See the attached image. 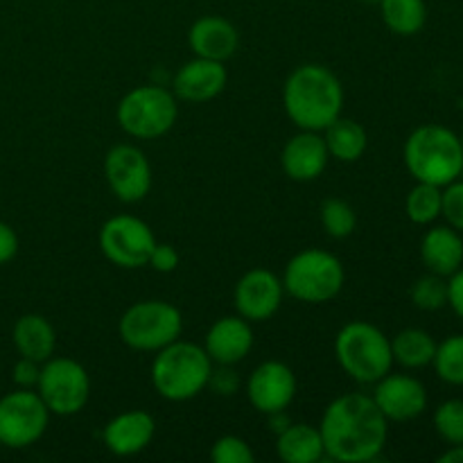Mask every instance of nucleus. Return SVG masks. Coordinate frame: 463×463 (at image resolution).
Returning a JSON list of instances; mask_svg holds the SVG:
<instances>
[{
  "label": "nucleus",
  "instance_id": "obj_1",
  "mask_svg": "<svg viewBox=\"0 0 463 463\" xmlns=\"http://www.w3.org/2000/svg\"><path fill=\"white\" fill-rule=\"evenodd\" d=\"M326 457L339 463H366L383 455L389 437V420L373 396L351 392L326 407L319 423Z\"/></svg>",
  "mask_w": 463,
  "mask_h": 463
},
{
  "label": "nucleus",
  "instance_id": "obj_2",
  "mask_svg": "<svg viewBox=\"0 0 463 463\" xmlns=\"http://www.w3.org/2000/svg\"><path fill=\"white\" fill-rule=\"evenodd\" d=\"M283 107L289 120L306 131H324L342 116L344 86L330 68L303 63L283 86Z\"/></svg>",
  "mask_w": 463,
  "mask_h": 463
},
{
  "label": "nucleus",
  "instance_id": "obj_3",
  "mask_svg": "<svg viewBox=\"0 0 463 463\" xmlns=\"http://www.w3.org/2000/svg\"><path fill=\"white\" fill-rule=\"evenodd\" d=\"M410 175L420 184L446 188L461 179L463 147L459 136L441 125H423L411 131L402 147Z\"/></svg>",
  "mask_w": 463,
  "mask_h": 463
},
{
  "label": "nucleus",
  "instance_id": "obj_4",
  "mask_svg": "<svg viewBox=\"0 0 463 463\" xmlns=\"http://www.w3.org/2000/svg\"><path fill=\"white\" fill-rule=\"evenodd\" d=\"M211 373L213 360L203 346L176 339L156 351L149 378L158 396L170 402H185L208 387Z\"/></svg>",
  "mask_w": 463,
  "mask_h": 463
},
{
  "label": "nucleus",
  "instance_id": "obj_5",
  "mask_svg": "<svg viewBox=\"0 0 463 463\" xmlns=\"http://www.w3.org/2000/svg\"><path fill=\"white\" fill-rule=\"evenodd\" d=\"M335 357L344 373L360 384H375L393 369L392 339L369 321H351L339 330Z\"/></svg>",
  "mask_w": 463,
  "mask_h": 463
},
{
  "label": "nucleus",
  "instance_id": "obj_6",
  "mask_svg": "<svg viewBox=\"0 0 463 463\" xmlns=\"http://www.w3.org/2000/svg\"><path fill=\"white\" fill-rule=\"evenodd\" d=\"M285 294L301 303L319 306L339 297L346 280L342 260L324 249H303L285 265Z\"/></svg>",
  "mask_w": 463,
  "mask_h": 463
},
{
  "label": "nucleus",
  "instance_id": "obj_7",
  "mask_svg": "<svg viewBox=\"0 0 463 463\" xmlns=\"http://www.w3.org/2000/svg\"><path fill=\"white\" fill-rule=\"evenodd\" d=\"M179 118V102L172 90L158 84L131 89L118 102L116 120L125 134L140 140H154L170 134Z\"/></svg>",
  "mask_w": 463,
  "mask_h": 463
},
{
  "label": "nucleus",
  "instance_id": "obj_8",
  "mask_svg": "<svg viewBox=\"0 0 463 463\" xmlns=\"http://www.w3.org/2000/svg\"><path fill=\"white\" fill-rule=\"evenodd\" d=\"M184 333V315L176 306L158 298L138 301L118 321L122 344L140 353H156L176 342Z\"/></svg>",
  "mask_w": 463,
  "mask_h": 463
},
{
  "label": "nucleus",
  "instance_id": "obj_9",
  "mask_svg": "<svg viewBox=\"0 0 463 463\" xmlns=\"http://www.w3.org/2000/svg\"><path fill=\"white\" fill-rule=\"evenodd\" d=\"M36 393L50 414L75 416L86 407L90 398L89 371L71 357H50L41 364Z\"/></svg>",
  "mask_w": 463,
  "mask_h": 463
},
{
  "label": "nucleus",
  "instance_id": "obj_10",
  "mask_svg": "<svg viewBox=\"0 0 463 463\" xmlns=\"http://www.w3.org/2000/svg\"><path fill=\"white\" fill-rule=\"evenodd\" d=\"M50 410L32 389H16L0 398V446L23 450L39 441L50 425Z\"/></svg>",
  "mask_w": 463,
  "mask_h": 463
},
{
  "label": "nucleus",
  "instance_id": "obj_11",
  "mask_svg": "<svg viewBox=\"0 0 463 463\" xmlns=\"http://www.w3.org/2000/svg\"><path fill=\"white\" fill-rule=\"evenodd\" d=\"M98 242L99 251L111 265L120 269H140V267H147L156 238L147 222L140 217L116 215L104 222Z\"/></svg>",
  "mask_w": 463,
  "mask_h": 463
},
{
  "label": "nucleus",
  "instance_id": "obj_12",
  "mask_svg": "<svg viewBox=\"0 0 463 463\" xmlns=\"http://www.w3.org/2000/svg\"><path fill=\"white\" fill-rule=\"evenodd\" d=\"M104 179L122 203H138L152 190V165L143 149L120 143L104 156Z\"/></svg>",
  "mask_w": 463,
  "mask_h": 463
},
{
  "label": "nucleus",
  "instance_id": "obj_13",
  "mask_svg": "<svg viewBox=\"0 0 463 463\" xmlns=\"http://www.w3.org/2000/svg\"><path fill=\"white\" fill-rule=\"evenodd\" d=\"M283 280L269 269H249L235 285V310L249 324H262L271 319L283 306Z\"/></svg>",
  "mask_w": 463,
  "mask_h": 463
},
{
  "label": "nucleus",
  "instance_id": "obj_14",
  "mask_svg": "<svg viewBox=\"0 0 463 463\" xmlns=\"http://www.w3.org/2000/svg\"><path fill=\"white\" fill-rule=\"evenodd\" d=\"M375 405L384 414L389 423H407L428 410V389L419 378L407 373H392L375 383L373 392Z\"/></svg>",
  "mask_w": 463,
  "mask_h": 463
},
{
  "label": "nucleus",
  "instance_id": "obj_15",
  "mask_svg": "<svg viewBox=\"0 0 463 463\" xmlns=\"http://www.w3.org/2000/svg\"><path fill=\"white\" fill-rule=\"evenodd\" d=\"M297 396V375L285 362L267 360L253 369L247 383V398L253 410L269 416L285 411Z\"/></svg>",
  "mask_w": 463,
  "mask_h": 463
},
{
  "label": "nucleus",
  "instance_id": "obj_16",
  "mask_svg": "<svg viewBox=\"0 0 463 463\" xmlns=\"http://www.w3.org/2000/svg\"><path fill=\"white\" fill-rule=\"evenodd\" d=\"M226 81H229V72H226L224 61L194 57L176 71L172 93L181 102L203 104L215 99L226 89Z\"/></svg>",
  "mask_w": 463,
  "mask_h": 463
},
{
  "label": "nucleus",
  "instance_id": "obj_17",
  "mask_svg": "<svg viewBox=\"0 0 463 463\" xmlns=\"http://www.w3.org/2000/svg\"><path fill=\"white\" fill-rule=\"evenodd\" d=\"M328 161L330 154L321 131L301 129L285 143L283 154H280V165H283L285 175L298 184L319 179Z\"/></svg>",
  "mask_w": 463,
  "mask_h": 463
},
{
  "label": "nucleus",
  "instance_id": "obj_18",
  "mask_svg": "<svg viewBox=\"0 0 463 463\" xmlns=\"http://www.w3.org/2000/svg\"><path fill=\"white\" fill-rule=\"evenodd\" d=\"M156 434V420L149 411L129 410L113 416L104 428V446L116 457H134L143 452Z\"/></svg>",
  "mask_w": 463,
  "mask_h": 463
},
{
  "label": "nucleus",
  "instance_id": "obj_19",
  "mask_svg": "<svg viewBox=\"0 0 463 463\" xmlns=\"http://www.w3.org/2000/svg\"><path fill=\"white\" fill-rule=\"evenodd\" d=\"M253 328L244 317H222L208 328L203 351L213 364H238L251 353Z\"/></svg>",
  "mask_w": 463,
  "mask_h": 463
},
{
  "label": "nucleus",
  "instance_id": "obj_20",
  "mask_svg": "<svg viewBox=\"0 0 463 463\" xmlns=\"http://www.w3.org/2000/svg\"><path fill=\"white\" fill-rule=\"evenodd\" d=\"M188 45L194 57L226 61L240 48V32L222 16H202L188 30Z\"/></svg>",
  "mask_w": 463,
  "mask_h": 463
},
{
  "label": "nucleus",
  "instance_id": "obj_21",
  "mask_svg": "<svg viewBox=\"0 0 463 463\" xmlns=\"http://www.w3.org/2000/svg\"><path fill=\"white\" fill-rule=\"evenodd\" d=\"M420 260L432 274L448 276L463 267V238L452 226H432L420 240Z\"/></svg>",
  "mask_w": 463,
  "mask_h": 463
},
{
  "label": "nucleus",
  "instance_id": "obj_22",
  "mask_svg": "<svg viewBox=\"0 0 463 463\" xmlns=\"http://www.w3.org/2000/svg\"><path fill=\"white\" fill-rule=\"evenodd\" d=\"M12 342L16 346L18 355L43 364L45 360L54 355L57 333H54L52 324L43 315L32 312V315L18 317L12 330Z\"/></svg>",
  "mask_w": 463,
  "mask_h": 463
},
{
  "label": "nucleus",
  "instance_id": "obj_23",
  "mask_svg": "<svg viewBox=\"0 0 463 463\" xmlns=\"http://www.w3.org/2000/svg\"><path fill=\"white\" fill-rule=\"evenodd\" d=\"M276 455L285 463H317L326 457L319 428L307 423H289L276 434Z\"/></svg>",
  "mask_w": 463,
  "mask_h": 463
},
{
  "label": "nucleus",
  "instance_id": "obj_24",
  "mask_svg": "<svg viewBox=\"0 0 463 463\" xmlns=\"http://www.w3.org/2000/svg\"><path fill=\"white\" fill-rule=\"evenodd\" d=\"M324 140L330 158H337L342 163L360 161L366 152V145H369L364 127L360 122L351 120V118L342 116L326 127Z\"/></svg>",
  "mask_w": 463,
  "mask_h": 463
},
{
  "label": "nucleus",
  "instance_id": "obj_25",
  "mask_svg": "<svg viewBox=\"0 0 463 463\" xmlns=\"http://www.w3.org/2000/svg\"><path fill=\"white\" fill-rule=\"evenodd\" d=\"M437 339L420 328H405L392 339V355L402 369H425L432 364Z\"/></svg>",
  "mask_w": 463,
  "mask_h": 463
},
{
  "label": "nucleus",
  "instance_id": "obj_26",
  "mask_svg": "<svg viewBox=\"0 0 463 463\" xmlns=\"http://www.w3.org/2000/svg\"><path fill=\"white\" fill-rule=\"evenodd\" d=\"M380 12L384 25L398 36L419 34L428 21L425 0H380Z\"/></svg>",
  "mask_w": 463,
  "mask_h": 463
},
{
  "label": "nucleus",
  "instance_id": "obj_27",
  "mask_svg": "<svg viewBox=\"0 0 463 463\" xmlns=\"http://www.w3.org/2000/svg\"><path fill=\"white\" fill-rule=\"evenodd\" d=\"M441 193L443 188L432 184H420L416 181L405 199V213L414 224L428 226L441 217Z\"/></svg>",
  "mask_w": 463,
  "mask_h": 463
},
{
  "label": "nucleus",
  "instance_id": "obj_28",
  "mask_svg": "<svg viewBox=\"0 0 463 463\" xmlns=\"http://www.w3.org/2000/svg\"><path fill=\"white\" fill-rule=\"evenodd\" d=\"M432 364L443 383L463 387V335H450L437 344Z\"/></svg>",
  "mask_w": 463,
  "mask_h": 463
},
{
  "label": "nucleus",
  "instance_id": "obj_29",
  "mask_svg": "<svg viewBox=\"0 0 463 463\" xmlns=\"http://www.w3.org/2000/svg\"><path fill=\"white\" fill-rule=\"evenodd\" d=\"M321 224H324L326 233L335 240H344L348 235H353L357 226V215H355V208L346 202V199H326L321 203Z\"/></svg>",
  "mask_w": 463,
  "mask_h": 463
},
{
  "label": "nucleus",
  "instance_id": "obj_30",
  "mask_svg": "<svg viewBox=\"0 0 463 463\" xmlns=\"http://www.w3.org/2000/svg\"><path fill=\"white\" fill-rule=\"evenodd\" d=\"M411 303H414L419 310L425 312H437L441 307L448 306V279L437 274H425L411 285L410 289Z\"/></svg>",
  "mask_w": 463,
  "mask_h": 463
},
{
  "label": "nucleus",
  "instance_id": "obj_31",
  "mask_svg": "<svg viewBox=\"0 0 463 463\" xmlns=\"http://www.w3.org/2000/svg\"><path fill=\"white\" fill-rule=\"evenodd\" d=\"M434 430L448 446H463V401L450 398L434 411Z\"/></svg>",
  "mask_w": 463,
  "mask_h": 463
},
{
  "label": "nucleus",
  "instance_id": "obj_32",
  "mask_svg": "<svg viewBox=\"0 0 463 463\" xmlns=\"http://www.w3.org/2000/svg\"><path fill=\"white\" fill-rule=\"evenodd\" d=\"M211 459L215 463H253L256 461V452L251 450V446L242 437L226 434V437L217 439L213 443Z\"/></svg>",
  "mask_w": 463,
  "mask_h": 463
},
{
  "label": "nucleus",
  "instance_id": "obj_33",
  "mask_svg": "<svg viewBox=\"0 0 463 463\" xmlns=\"http://www.w3.org/2000/svg\"><path fill=\"white\" fill-rule=\"evenodd\" d=\"M441 215L446 217L448 226L463 233V179L452 181L441 193Z\"/></svg>",
  "mask_w": 463,
  "mask_h": 463
},
{
  "label": "nucleus",
  "instance_id": "obj_34",
  "mask_svg": "<svg viewBox=\"0 0 463 463\" xmlns=\"http://www.w3.org/2000/svg\"><path fill=\"white\" fill-rule=\"evenodd\" d=\"M220 369H213L208 387L217 393V396H233L240 392V375L235 373L231 364H217Z\"/></svg>",
  "mask_w": 463,
  "mask_h": 463
},
{
  "label": "nucleus",
  "instance_id": "obj_35",
  "mask_svg": "<svg viewBox=\"0 0 463 463\" xmlns=\"http://www.w3.org/2000/svg\"><path fill=\"white\" fill-rule=\"evenodd\" d=\"M147 267H152L158 274H170V271H175L179 267V253H176V249L172 244L156 242L152 249V256H149Z\"/></svg>",
  "mask_w": 463,
  "mask_h": 463
},
{
  "label": "nucleus",
  "instance_id": "obj_36",
  "mask_svg": "<svg viewBox=\"0 0 463 463\" xmlns=\"http://www.w3.org/2000/svg\"><path fill=\"white\" fill-rule=\"evenodd\" d=\"M39 375L41 364L34 360H27V357H21L12 369V380L18 389H36Z\"/></svg>",
  "mask_w": 463,
  "mask_h": 463
},
{
  "label": "nucleus",
  "instance_id": "obj_37",
  "mask_svg": "<svg viewBox=\"0 0 463 463\" xmlns=\"http://www.w3.org/2000/svg\"><path fill=\"white\" fill-rule=\"evenodd\" d=\"M18 253V235L7 222L0 220V265H7Z\"/></svg>",
  "mask_w": 463,
  "mask_h": 463
},
{
  "label": "nucleus",
  "instance_id": "obj_38",
  "mask_svg": "<svg viewBox=\"0 0 463 463\" xmlns=\"http://www.w3.org/2000/svg\"><path fill=\"white\" fill-rule=\"evenodd\" d=\"M448 306L459 319H463V267L448 276Z\"/></svg>",
  "mask_w": 463,
  "mask_h": 463
},
{
  "label": "nucleus",
  "instance_id": "obj_39",
  "mask_svg": "<svg viewBox=\"0 0 463 463\" xmlns=\"http://www.w3.org/2000/svg\"><path fill=\"white\" fill-rule=\"evenodd\" d=\"M441 463H463V446H450V450L439 457Z\"/></svg>",
  "mask_w": 463,
  "mask_h": 463
},
{
  "label": "nucleus",
  "instance_id": "obj_40",
  "mask_svg": "<svg viewBox=\"0 0 463 463\" xmlns=\"http://www.w3.org/2000/svg\"><path fill=\"white\" fill-rule=\"evenodd\" d=\"M362 3H366V5H380V0H362Z\"/></svg>",
  "mask_w": 463,
  "mask_h": 463
},
{
  "label": "nucleus",
  "instance_id": "obj_41",
  "mask_svg": "<svg viewBox=\"0 0 463 463\" xmlns=\"http://www.w3.org/2000/svg\"><path fill=\"white\" fill-rule=\"evenodd\" d=\"M459 140H461V147H463V131H461V136H459Z\"/></svg>",
  "mask_w": 463,
  "mask_h": 463
},
{
  "label": "nucleus",
  "instance_id": "obj_42",
  "mask_svg": "<svg viewBox=\"0 0 463 463\" xmlns=\"http://www.w3.org/2000/svg\"><path fill=\"white\" fill-rule=\"evenodd\" d=\"M461 179H463V172H461Z\"/></svg>",
  "mask_w": 463,
  "mask_h": 463
}]
</instances>
